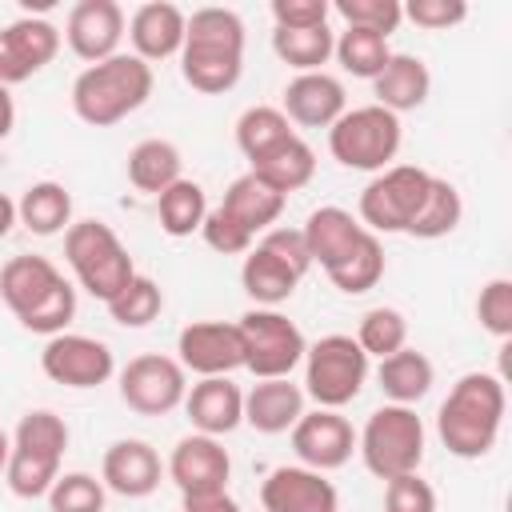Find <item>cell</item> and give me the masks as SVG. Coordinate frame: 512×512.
<instances>
[{
  "instance_id": "6da1fadb",
  "label": "cell",
  "mask_w": 512,
  "mask_h": 512,
  "mask_svg": "<svg viewBox=\"0 0 512 512\" xmlns=\"http://www.w3.org/2000/svg\"><path fill=\"white\" fill-rule=\"evenodd\" d=\"M504 408H508V396H504V380L500 376L464 372L448 388V396H444V404L436 412V436L452 456L480 460L500 440Z\"/></svg>"
},
{
  "instance_id": "7a4b0ae2",
  "label": "cell",
  "mask_w": 512,
  "mask_h": 512,
  "mask_svg": "<svg viewBox=\"0 0 512 512\" xmlns=\"http://www.w3.org/2000/svg\"><path fill=\"white\" fill-rule=\"evenodd\" d=\"M244 72V20L232 8H196L184 28L180 76L204 96L232 92Z\"/></svg>"
},
{
  "instance_id": "3957f363",
  "label": "cell",
  "mask_w": 512,
  "mask_h": 512,
  "mask_svg": "<svg viewBox=\"0 0 512 512\" xmlns=\"http://www.w3.org/2000/svg\"><path fill=\"white\" fill-rule=\"evenodd\" d=\"M0 300L20 328L40 336H60L76 316V288L48 256H12L0 268Z\"/></svg>"
},
{
  "instance_id": "277c9868",
  "label": "cell",
  "mask_w": 512,
  "mask_h": 512,
  "mask_svg": "<svg viewBox=\"0 0 512 512\" xmlns=\"http://www.w3.org/2000/svg\"><path fill=\"white\" fill-rule=\"evenodd\" d=\"M152 96V64L132 52H116L100 64H88L72 80V112L88 128H112Z\"/></svg>"
},
{
  "instance_id": "5b68a950",
  "label": "cell",
  "mask_w": 512,
  "mask_h": 512,
  "mask_svg": "<svg viewBox=\"0 0 512 512\" xmlns=\"http://www.w3.org/2000/svg\"><path fill=\"white\" fill-rule=\"evenodd\" d=\"M68 448V424L52 408H32L20 416L12 432V452H8V472L4 484L20 500H40L48 496L52 480L60 476V460Z\"/></svg>"
},
{
  "instance_id": "8992f818",
  "label": "cell",
  "mask_w": 512,
  "mask_h": 512,
  "mask_svg": "<svg viewBox=\"0 0 512 512\" xmlns=\"http://www.w3.org/2000/svg\"><path fill=\"white\" fill-rule=\"evenodd\" d=\"M64 260H68L76 284L88 296H96L100 304H108L136 276L128 248L104 220H72L64 232Z\"/></svg>"
},
{
  "instance_id": "52a82bcc",
  "label": "cell",
  "mask_w": 512,
  "mask_h": 512,
  "mask_svg": "<svg viewBox=\"0 0 512 512\" xmlns=\"http://www.w3.org/2000/svg\"><path fill=\"white\" fill-rule=\"evenodd\" d=\"M356 452L364 460V468L376 480H396L408 472H420L424 460V420L416 416V408L404 404H380L364 432H356Z\"/></svg>"
},
{
  "instance_id": "ba28073f",
  "label": "cell",
  "mask_w": 512,
  "mask_h": 512,
  "mask_svg": "<svg viewBox=\"0 0 512 512\" xmlns=\"http://www.w3.org/2000/svg\"><path fill=\"white\" fill-rule=\"evenodd\" d=\"M404 128L400 116H392L380 104L344 108V116L328 128V152L336 164L356 172H384L400 152Z\"/></svg>"
},
{
  "instance_id": "9c48e42d",
  "label": "cell",
  "mask_w": 512,
  "mask_h": 512,
  "mask_svg": "<svg viewBox=\"0 0 512 512\" xmlns=\"http://www.w3.org/2000/svg\"><path fill=\"white\" fill-rule=\"evenodd\" d=\"M364 380H368V356L352 336L332 332L304 348V396H312L316 408L340 412L360 396Z\"/></svg>"
},
{
  "instance_id": "30bf717a",
  "label": "cell",
  "mask_w": 512,
  "mask_h": 512,
  "mask_svg": "<svg viewBox=\"0 0 512 512\" xmlns=\"http://www.w3.org/2000/svg\"><path fill=\"white\" fill-rule=\"evenodd\" d=\"M428 180L432 172H424L420 164H388L384 172H376L364 192H360V208H356V220L368 228V232H408L416 208L424 204V192H428Z\"/></svg>"
},
{
  "instance_id": "8fae6325",
  "label": "cell",
  "mask_w": 512,
  "mask_h": 512,
  "mask_svg": "<svg viewBox=\"0 0 512 512\" xmlns=\"http://www.w3.org/2000/svg\"><path fill=\"white\" fill-rule=\"evenodd\" d=\"M244 336V368L256 380H280L292 376L296 364H304V332L276 308H248L236 320Z\"/></svg>"
},
{
  "instance_id": "7c38bea8",
  "label": "cell",
  "mask_w": 512,
  "mask_h": 512,
  "mask_svg": "<svg viewBox=\"0 0 512 512\" xmlns=\"http://www.w3.org/2000/svg\"><path fill=\"white\" fill-rule=\"evenodd\" d=\"M184 396H188V380L180 360L172 356L144 352L120 368V400L136 416H168L184 404Z\"/></svg>"
},
{
  "instance_id": "4fadbf2b",
  "label": "cell",
  "mask_w": 512,
  "mask_h": 512,
  "mask_svg": "<svg viewBox=\"0 0 512 512\" xmlns=\"http://www.w3.org/2000/svg\"><path fill=\"white\" fill-rule=\"evenodd\" d=\"M40 372L52 384H64V388H100V384L112 380L116 356L96 336L60 332V336H48L44 340V348H40Z\"/></svg>"
},
{
  "instance_id": "5bb4252c",
  "label": "cell",
  "mask_w": 512,
  "mask_h": 512,
  "mask_svg": "<svg viewBox=\"0 0 512 512\" xmlns=\"http://www.w3.org/2000/svg\"><path fill=\"white\" fill-rule=\"evenodd\" d=\"M60 52V28L44 16H16L0 28V84H24Z\"/></svg>"
},
{
  "instance_id": "9a60e30c",
  "label": "cell",
  "mask_w": 512,
  "mask_h": 512,
  "mask_svg": "<svg viewBox=\"0 0 512 512\" xmlns=\"http://www.w3.org/2000/svg\"><path fill=\"white\" fill-rule=\"evenodd\" d=\"M176 352L180 368L196 376H232L236 368H244V336L224 320H192L188 328H180Z\"/></svg>"
},
{
  "instance_id": "2e32d148",
  "label": "cell",
  "mask_w": 512,
  "mask_h": 512,
  "mask_svg": "<svg viewBox=\"0 0 512 512\" xmlns=\"http://www.w3.org/2000/svg\"><path fill=\"white\" fill-rule=\"evenodd\" d=\"M168 480L180 488V496H204V492H228L232 480V456L216 436L192 432L184 440H176L168 464H164Z\"/></svg>"
},
{
  "instance_id": "e0dca14e",
  "label": "cell",
  "mask_w": 512,
  "mask_h": 512,
  "mask_svg": "<svg viewBox=\"0 0 512 512\" xmlns=\"http://www.w3.org/2000/svg\"><path fill=\"white\" fill-rule=\"evenodd\" d=\"M292 452L300 456L304 468L312 472H332L344 468L356 452V428L336 412V408H316L304 412L292 424Z\"/></svg>"
},
{
  "instance_id": "ac0fdd59",
  "label": "cell",
  "mask_w": 512,
  "mask_h": 512,
  "mask_svg": "<svg viewBox=\"0 0 512 512\" xmlns=\"http://www.w3.org/2000/svg\"><path fill=\"white\" fill-rule=\"evenodd\" d=\"M64 40L88 64L116 56L124 40V8L116 0H76L64 20Z\"/></svg>"
},
{
  "instance_id": "d6986e66",
  "label": "cell",
  "mask_w": 512,
  "mask_h": 512,
  "mask_svg": "<svg viewBox=\"0 0 512 512\" xmlns=\"http://www.w3.org/2000/svg\"><path fill=\"white\" fill-rule=\"evenodd\" d=\"M264 512H340V496L324 472L304 464H280L260 484Z\"/></svg>"
},
{
  "instance_id": "ffe728a7",
  "label": "cell",
  "mask_w": 512,
  "mask_h": 512,
  "mask_svg": "<svg viewBox=\"0 0 512 512\" xmlns=\"http://www.w3.org/2000/svg\"><path fill=\"white\" fill-rule=\"evenodd\" d=\"M164 480V464L156 456V448L148 440H136V436H124V440H112L104 448V460H100V484L112 488L116 496H128V500H144L160 488Z\"/></svg>"
},
{
  "instance_id": "44dd1931",
  "label": "cell",
  "mask_w": 512,
  "mask_h": 512,
  "mask_svg": "<svg viewBox=\"0 0 512 512\" xmlns=\"http://www.w3.org/2000/svg\"><path fill=\"white\" fill-rule=\"evenodd\" d=\"M348 100H344V84L328 72H296L284 84V100L280 112L288 116V124L300 128H332L344 116Z\"/></svg>"
},
{
  "instance_id": "7402d4cb",
  "label": "cell",
  "mask_w": 512,
  "mask_h": 512,
  "mask_svg": "<svg viewBox=\"0 0 512 512\" xmlns=\"http://www.w3.org/2000/svg\"><path fill=\"white\" fill-rule=\"evenodd\" d=\"M184 28H188L184 8H176V4H168V0H148V4H140V8L132 12V20H128L132 56H140L144 64L180 56V48H184Z\"/></svg>"
},
{
  "instance_id": "603a6c76",
  "label": "cell",
  "mask_w": 512,
  "mask_h": 512,
  "mask_svg": "<svg viewBox=\"0 0 512 512\" xmlns=\"http://www.w3.org/2000/svg\"><path fill=\"white\" fill-rule=\"evenodd\" d=\"M184 412L196 432L220 440L244 424V392L228 376H200L184 396Z\"/></svg>"
},
{
  "instance_id": "cb8c5ba5",
  "label": "cell",
  "mask_w": 512,
  "mask_h": 512,
  "mask_svg": "<svg viewBox=\"0 0 512 512\" xmlns=\"http://www.w3.org/2000/svg\"><path fill=\"white\" fill-rule=\"evenodd\" d=\"M304 416V388L292 384V376L280 380H256L244 392V424L264 432V436H280L292 432V424Z\"/></svg>"
},
{
  "instance_id": "d4e9b609",
  "label": "cell",
  "mask_w": 512,
  "mask_h": 512,
  "mask_svg": "<svg viewBox=\"0 0 512 512\" xmlns=\"http://www.w3.org/2000/svg\"><path fill=\"white\" fill-rule=\"evenodd\" d=\"M364 232H368V228H364L352 212H344V208H336V204L316 208V212L304 220V228H300L304 248H308V260L320 264L324 272H328L336 260H344V256L356 248V240H360Z\"/></svg>"
},
{
  "instance_id": "484cf974",
  "label": "cell",
  "mask_w": 512,
  "mask_h": 512,
  "mask_svg": "<svg viewBox=\"0 0 512 512\" xmlns=\"http://www.w3.org/2000/svg\"><path fill=\"white\" fill-rule=\"evenodd\" d=\"M428 92H432V72L420 56H408V52H392L388 64L380 68V76L372 80L376 104L388 108L392 116L420 108L428 100Z\"/></svg>"
},
{
  "instance_id": "4316f807",
  "label": "cell",
  "mask_w": 512,
  "mask_h": 512,
  "mask_svg": "<svg viewBox=\"0 0 512 512\" xmlns=\"http://www.w3.org/2000/svg\"><path fill=\"white\" fill-rule=\"evenodd\" d=\"M284 200H288V196H280L276 188H268L256 172H244V176H236V180L228 184V192H224V200H220V212H228V216L256 240L260 232H268V228L280 220Z\"/></svg>"
},
{
  "instance_id": "83f0119b",
  "label": "cell",
  "mask_w": 512,
  "mask_h": 512,
  "mask_svg": "<svg viewBox=\"0 0 512 512\" xmlns=\"http://www.w3.org/2000/svg\"><path fill=\"white\" fill-rule=\"evenodd\" d=\"M240 284H244V292H248V300H252L256 308H276V304H284V300L296 292L300 272H296L288 260H280L272 248H264V244L256 240V244L244 252Z\"/></svg>"
},
{
  "instance_id": "f1b7e54d",
  "label": "cell",
  "mask_w": 512,
  "mask_h": 512,
  "mask_svg": "<svg viewBox=\"0 0 512 512\" xmlns=\"http://www.w3.org/2000/svg\"><path fill=\"white\" fill-rule=\"evenodd\" d=\"M376 380H380V392L388 396V404H404V408H412L416 400H424V396L432 392V384H436V368H432V360H428L424 352H416V348H400V352H392V356L380 360Z\"/></svg>"
},
{
  "instance_id": "f546056e",
  "label": "cell",
  "mask_w": 512,
  "mask_h": 512,
  "mask_svg": "<svg viewBox=\"0 0 512 512\" xmlns=\"http://www.w3.org/2000/svg\"><path fill=\"white\" fill-rule=\"evenodd\" d=\"M16 224H24L36 236L68 232L72 224V192L60 180H36L16 200Z\"/></svg>"
},
{
  "instance_id": "4dcf8cb0",
  "label": "cell",
  "mask_w": 512,
  "mask_h": 512,
  "mask_svg": "<svg viewBox=\"0 0 512 512\" xmlns=\"http://www.w3.org/2000/svg\"><path fill=\"white\" fill-rule=\"evenodd\" d=\"M128 184L136 192H148V196H160L168 184H176L184 176V156L172 140H140L132 152H128Z\"/></svg>"
},
{
  "instance_id": "1f68e13d",
  "label": "cell",
  "mask_w": 512,
  "mask_h": 512,
  "mask_svg": "<svg viewBox=\"0 0 512 512\" xmlns=\"http://www.w3.org/2000/svg\"><path fill=\"white\" fill-rule=\"evenodd\" d=\"M248 172H256L268 188H276L280 196H288V192L304 188V184L316 176V152H312V144H308V140L288 136V140H284V144H276L268 156L252 160V168H248Z\"/></svg>"
},
{
  "instance_id": "d6a6232c",
  "label": "cell",
  "mask_w": 512,
  "mask_h": 512,
  "mask_svg": "<svg viewBox=\"0 0 512 512\" xmlns=\"http://www.w3.org/2000/svg\"><path fill=\"white\" fill-rule=\"evenodd\" d=\"M464 216V200H460V188L444 176H432L428 180V192H424V204L416 208L412 224L404 236H416V240H440L448 232H456Z\"/></svg>"
},
{
  "instance_id": "836d02e7",
  "label": "cell",
  "mask_w": 512,
  "mask_h": 512,
  "mask_svg": "<svg viewBox=\"0 0 512 512\" xmlns=\"http://www.w3.org/2000/svg\"><path fill=\"white\" fill-rule=\"evenodd\" d=\"M204 216H208V196H204V188H200L196 180H188V176H180L176 184H168V188L156 196V220H160V228H164L168 236H176V240L200 232Z\"/></svg>"
},
{
  "instance_id": "e575fe53",
  "label": "cell",
  "mask_w": 512,
  "mask_h": 512,
  "mask_svg": "<svg viewBox=\"0 0 512 512\" xmlns=\"http://www.w3.org/2000/svg\"><path fill=\"white\" fill-rule=\"evenodd\" d=\"M332 44H336V36L328 24H320V28H272V52L296 72H324Z\"/></svg>"
},
{
  "instance_id": "d590c367",
  "label": "cell",
  "mask_w": 512,
  "mask_h": 512,
  "mask_svg": "<svg viewBox=\"0 0 512 512\" xmlns=\"http://www.w3.org/2000/svg\"><path fill=\"white\" fill-rule=\"evenodd\" d=\"M288 136H296V132H292L288 116H284L276 104H252V108H244L240 120H236V148L248 156V164L260 160V156H268V152H272L276 144H284Z\"/></svg>"
},
{
  "instance_id": "8d00e7d4",
  "label": "cell",
  "mask_w": 512,
  "mask_h": 512,
  "mask_svg": "<svg viewBox=\"0 0 512 512\" xmlns=\"http://www.w3.org/2000/svg\"><path fill=\"white\" fill-rule=\"evenodd\" d=\"M380 276H384V244H380L376 232H364V236L356 240V248H352L344 260H336V264L328 268V280H332L344 296H360V292L376 288Z\"/></svg>"
},
{
  "instance_id": "74e56055",
  "label": "cell",
  "mask_w": 512,
  "mask_h": 512,
  "mask_svg": "<svg viewBox=\"0 0 512 512\" xmlns=\"http://www.w3.org/2000/svg\"><path fill=\"white\" fill-rule=\"evenodd\" d=\"M332 56L340 60V68L356 80H376L380 68L388 64L392 48H388V36H376L368 28H344L332 44Z\"/></svg>"
},
{
  "instance_id": "f35d334b",
  "label": "cell",
  "mask_w": 512,
  "mask_h": 512,
  "mask_svg": "<svg viewBox=\"0 0 512 512\" xmlns=\"http://www.w3.org/2000/svg\"><path fill=\"white\" fill-rule=\"evenodd\" d=\"M104 308H108V316H112L120 328H148V324L164 312V292H160V284H156L152 276L136 272Z\"/></svg>"
},
{
  "instance_id": "ab89813d",
  "label": "cell",
  "mask_w": 512,
  "mask_h": 512,
  "mask_svg": "<svg viewBox=\"0 0 512 512\" xmlns=\"http://www.w3.org/2000/svg\"><path fill=\"white\" fill-rule=\"evenodd\" d=\"M360 348H364V356L372 360H384V356H392V352H400V348H408V320H404V312L400 308H392V304H380V308H368L364 316H360V328H356V336H352Z\"/></svg>"
},
{
  "instance_id": "60d3db41",
  "label": "cell",
  "mask_w": 512,
  "mask_h": 512,
  "mask_svg": "<svg viewBox=\"0 0 512 512\" xmlns=\"http://www.w3.org/2000/svg\"><path fill=\"white\" fill-rule=\"evenodd\" d=\"M52 512H104V484L92 472H64L48 488Z\"/></svg>"
},
{
  "instance_id": "b9f144b4",
  "label": "cell",
  "mask_w": 512,
  "mask_h": 512,
  "mask_svg": "<svg viewBox=\"0 0 512 512\" xmlns=\"http://www.w3.org/2000/svg\"><path fill=\"white\" fill-rule=\"evenodd\" d=\"M332 8L344 16V28H368L376 36H392L404 20L400 0H336Z\"/></svg>"
},
{
  "instance_id": "7bdbcfd3",
  "label": "cell",
  "mask_w": 512,
  "mask_h": 512,
  "mask_svg": "<svg viewBox=\"0 0 512 512\" xmlns=\"http://www.w3.org/2000/svg\"><path fill=\"white\" fill-rule=\"evenodd\" d=\"M476 320L496 340H508L512 336V280L508 276H496V280H488L480 288V296H476Z\"/></svg>"
},
{
  "instance_id": "ee69618b",
  "label": "cell",
  "mask_w": 512,
  "mask_h": 512,
  "mask_svg": "<svg viewBox=\"0 0 512 512\" xmlns=\"http://www.w3.org/2000/svg\"><path fill=\"white\" fill-rule=\"evenodd\" d=\"M384 512H436V488L420 472L384 480Z\"/></svg>"
},
{
  "instance_id": "f6af8a7d",
  "label": "cell",
  "mask_w": 512,
  "mask_h": 512,
  "mask_svg": "<svg viewBox=\"0 0 512 512\" xmlns=\"http://www.w3.org/2000/svg\"><path fill=\"white\" fill-rule=\"evenodd\" d=\"M200 236H204V244H208L212 252H220V256H244V252L256 244L228 212H220V204L208 208V216H204V224H200Z\"/></svg>"
},
{
  "instance_id": "bcb514c9",
  "label": "cell",
  "mask_w": 512,
  "mask_h": 512,
  "mask_svg": "<svg viewBox=\"0 0 512 512\" xmlns=\"http://www.w3.org/2000/svg\"><path fill=\"white\" fill-rule=\"evenodd\" d=\"M400 12L424 32H448L468 16V4L464 0H408L400 4Z\"/></svg>"
},
{
  "instance_id": "7dc6e473",
  "label": "cell",
  "mask_w": 512,
  "mask_h": 512,
  "mask_svg": "<svg viewBox=\"0 0 512 512\" xmlns=\"http://www.w3.org/2000/svg\"><path fill=\"white\" fill-rule=\"evenodd\" d=\"M332 4L328 0H272L276 28H320L328 24Z\"/></svg>"
},
{
  "instance_id": "c3c4849f",
  "label": "cell",
  "mask_w": 512,
  "mask_h": 512,
  "mask_svg": "<svg viewBox=\"0 0 512 512\" xmlns=\"http://www.w3.org/2000/svg\"><path fill=\"white\" fill-rule=\"evenodd\" d=\"M260 244L264 248H272L280 260H288L300 276L312 268V260H308V248H304V236H300V228H268L264 236H260Z\"/></svg>"
},
{
  "instance_id": "681fc988",
  "label": "cell",
  "mask_w": 512,
  "mask_h": 512,
  "mask_svg": "<svg viewBox=\"0 0 512 512\" xmlns=\"http://www.w3.org/2000/svg\"><path fill=\"white\" fill-rule=\"evenodd\" d=\"M184 512H240V504L228 492H204V496H184Z\"/></svg>"
},
{
  "instance_id": "f907efd6",
  "label": "cell",
  "mask_w": 512,
  "mask_h": 512,
  "mask_svg": "<svg viewBox=\"0 0 512 512\" xmlns=\"http://www.w3.org/2000/svg\"><path fill=\"white\" fill-rule=\"evenodd\" d=\"M12 128H16V100H12V92L0 84V140H8Z\"/></svg>"
},
{
  "instance_id": "816d5d0a",
  "label": "cell",
  "mask_w": 512,
  "mask_h": 512,
  "mask_svg": "<svg viewBox=\"0 0 512 512\" xmlns=\"http://www.w3.org/2000/svg\"><path fill=\"white\" fill-rule=\"evenodd\" d=\"M12 224H16V200L0 192V240L12 232Z\"/></svg>"
},
{
  "instance_id": "f5cc1de1",
  "label": "cell",
  "mask_w": 512,
  "mask_h": 512,
  "mask_svg": "<svg viewBox=\"0 0 512 512\" xmlns=\"http://www.w3.org/2000/svg\"><path fill=\"white\" fill-rule=\"evenodd\" d=\"M8 452H12V436L0 428V480H4V472H8Z\"/></svg>"
}]
</instances>
